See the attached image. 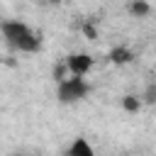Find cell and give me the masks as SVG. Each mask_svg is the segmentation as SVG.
<instances>
[{"mask_svg": "<svg viewBox=\"0 0 156 156\" xmlns=\"http://www.w3.org/2000/svg\"><path fill=\"white\" fill-rule=\"evenodd\" d=\"M0 34L5 39V44L12 49V51H20V54H37L41 49V37L27 24V22H20V20H2L0 22Z\"/></svg>", "mask_w": 156, "mask_h": 156, "instance_id": "1", "label": "cell"}, {"mask_svg": "<svg viewBox=\"0 0 156 156\" xmlns=\"http://www.w3.org/2000/svg\"><path fill=\"white\" fill-rule=\"evenodd\" d=\"M107 58H110L115 66H124V63H132L134 54H132V49H127V46H115V49L107 54Z\"/></svg>", "mask_w": 156, "mask_h": 156, "instance_id": "5", "label": "cell"}, {"mask_svg": "<svg viewBox=\"0 0 156 156\" xmlns=\"http://www.w3.org/2000/svg\"><path fill=\"white\" fill-rule=\"evenodd\" d=\"M10 156H27V154H10Z\"/></svg>", "mask_w": 156, "mask_h": 156, "instance_id": "11", "label": "cell"}, {"mask_svg": "<svg viewBox=\"0 0 156 156\" xmlns=\"http://www.w3.org/2000/svg\"><path fill=\"white\" fill-rule=\"evenodd\" d=\"M144 100H146L149 105H154V100H156V85H154V83H149V88H146V93H144Z\"/></svg>", "mask_w": 156, "mask_h": 156, "instance_id": "9", "label": "cell"}, {"mask_svg": "<svg viewBox=\"0 0 156 156\" xmlns=\"http://www.w3.org/2000/svg\"><path fill=\"white\" fill-rule=\"evenodd\" d=\"M122 110L124 112H129V115H136L139 110H141V100H139V95H124L122 98Z\"/></svg>", "mask_w": 156, "mask_h": 156, "instance_id": "7", "label": "cell"}, {"mask_svg": "<svg viewBox=\"0 0 156 156\" xmlns=\"http://www.w3.org/2000/svg\"><path fill=\"white\" fill-rule=\"evenodd\" d=\"M51 76H54V80L58 83V80H63V78H66V76H71V73H68L66 63L61 61V63H56V66H54V73H51Z\"/></svg>", "mask_w": 156, "mask_h": 156, "instance_id": "8", "label": "cell"}, {"mask_svg": "<svg viewBox=\"0 0 156 156\" xmlns=\"http://www.w3.org/2000/svg\"><path fill=\"white\" fill-rule=\"evenodd\" d=\"M129 12L134 17H149L151 5H149V0H129Z\"/></svg>", "mask_w": 156, "mask_h": 156, "instance_id": "6", "label": "cell"}, {"mask_svg": "<svg viewBox=\"0 0 156 156\" xmlns=\"http://www.w3.org/2000/svg\"><path fill=\"white\" fill-rule=\"evenodd\" d=\"M66 156H98V154H95L93 144H90L85 136H76V139L71 141V146L66 149Z\"/></svg>", "mask_w": 156, "mask_h": 156, "instance_id": "4", "label": "cell"}, {"mask_svg": "<svg viewBox=\"0 0 156 156\" xmlns=\"http://www.w3.org/2000/svg\"><path fill=\"white\" fill-rule=\"evenodd\" d=\"M49 2H61V0H49Z\"/></svg>", "mask_w": 156, "mask_h": 156, "instance_id": "12", "label": "cell"}, {"mask_svg": "<svg viewBox=\"0 0 156 156\" xmlns=\"http://www.w3.org/2000/svg\"><path fill=\"white\" fill-rule=\"evenodd\" d=\"M63 63H66V68H68L71 76H88L90 68H93V63H95V58L90 54H85V51H76V54H68L63 58Z\"/></svg>", "mask_w": 156, "mask_h": 156, "instance_id": "3", "label": "cell"}, {"mask_svg": "<svg viewBox=\"0 0 156 156\" xmlns=\"http://www.w3.org/2000/svg\"><path fill=\"white\" fill-rule=\"evenodd\" d=\"M88 93H90V83L85 80V76H66L63 80L56 83V98L63 105H76L85 100Z\"/></svg>", "mask_w": 156, "mask_h": 156, "instance_id": "2", "label": "cell"}, {"mask_svg": "<svg viewBox=\"0 0 156 156\" xmlns=\"http://www.w3.org/2000/svg\"><path fill=\"white\" fill-rule=\"evenodd\" d=\"M83 32H85L90 39H95V27H93V24H85V27H83Z\"/></svg>", "mask_w": 156, "mask_h": 156, "instance_id": "10", "label": "cell"}]
</instances>
